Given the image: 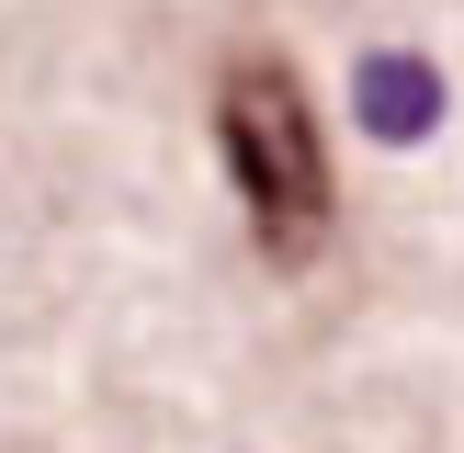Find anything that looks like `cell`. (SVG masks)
I'll return each instance as SVG.
<instances>
[{"mask_svg": "<svg viewBox=\"0 0 464 453\" xmlns=\"http://www.w3.org/2000/svg\"><path fill=\"white\" fill-rule=\"evenodd\" d=\"M430 113H442L430 68H408V57H374V68H362V125H374V136H420Z\"/></svg>", "mask_w": 464, "mask_h": 453, "instance_id": "2", "label": "cell"}, {"mask_svg": "<svg viewBox=\"0 0 464 453\" xmlns=\"http://www.w3.org/2000/svg\"><path fill=\"white\" fill-rule=\"evenodd\" d=\"M216 148H227V181L249 204V238L272 261H317L329 238V136H317V102L284 57H227L216 80Z\"/></svg>", "mask_w": 464, "mask_h": 453, "instance_id": "1", "label": "cell"}]
</instances>
